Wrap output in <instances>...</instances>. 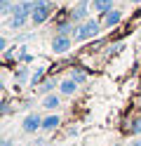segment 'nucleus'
<instances>
[{"mask_svg":"<svg viewBox=\"0 0 141 146\" xmlns=\"http://www.w3.org/2000/svg\"><path fill=\"white\" fill-rule=\"evenodd\" d=\"M129 146H141V139H134V141H132Z\"/></svg>","mask_w":141,"mask_h":146,"instance_id":"18","label":"nucleus"},{"mask_svg":"<svg viewBox=\"0 0 141 146\" xmlns=\"http://www.w3.org/2000/svg\"><path fill=\"white\" fill-rule=\"evenodd\" d=\"M14 3H28V0H14Z\"/></svg>","mask_w":141,"mask_h":146,"instance_id":"20","label":"nucleus"},{"mask_svg":"<svg viewBox=\"0 0 141 146\" xmlns=\"http://www.w3.org/2000/svg\"><path fill=\"white\" fill-rule=\"evenodd\" d=\"M50 10H52V5L47 3V0H35V10L31 14V21L38 26V24H45L47 19H50Z\"/></svg>","mask_w":141,"mask_h":146,"instance_id":"2","label":"nucleus"},{"mask_svg":"<svg viewBox=\"0 0 141 146\" xmlns=\"http://www.w3.org/2000/svg\"><path fill=\"white\" fill-rule=\"evenodd\" d=\"M40 78H42V68H38V71L33 73V78H31V83H33V85H38V80H40Z\"/></svg>","mask_w":141,"mask_h":146,"instance_id":"15","label":"nucleus"},{"mask_svg":"<svg viewBox=\"0 0 141 146\" xmlns=\"http://www.w3.org/2000/svg\"><path fill=\"white\" fill-rule=\"evenodd\" d=\"M132 132H134V134H141V118H136V120H134V125H132Z\"/></svg>","mask_w":141,"mask_h":146,"instance_id":"14","label":"nucleus"},{"mask_svg":"<svg viewBox=\"0 0 141 146\" xmlns=\"http://www.w3.org/2000/svg\"><path fill=\"white\" fill-rule=\"evenodd\" d=\"M92 10L103 17L108 10H113V0H92Z\"/></svg>","mask_w":141,"mask_h":146,"instance_id":"9","label":"nucleus"},{"mask_svg":"<svg viewBox=\"0 0 141 146\" xmlns=\"http://www.w3.org/2000/svg\"><path fill=\"white\" fill-rule=\"evenodd\" d=\"M52 87H54V83H50V80H47V83H42V85H40V92H50Z\"/></svg>","mask_w":141,"mask_h":146,"instance_id":"16","label":"nucleus"},{"mask_svg":"<svg viewBox=\"0 0 141 146\" xmlns=\"http://www.w3.org/2000/svg\"><path fill=\"white\" fill-rule=\"evenodd\" d=\"M71 45H73V38H68V35H64V33H56L54 40H52V50L56 54H64V52L71 50Z\"/></svg>","mask_w":141,"mask_h":146,"instance_id":"4","label":"nucleus"},{"mask_svg":"<svg viewBox=\"0 0 141 146\" xmlns=\"http://www.w3.org/2000/svg\"><path fill=\"white\" fill-rule=\"evenodd\" d=\"M61 97H64L61 92H59V94H54V92H47V94H45V99H42V106H45V108H50V111H54V108L61 104Z\"/></svg>","mask_w":141,"mask_h":146,"instance_id":"8","label":"nucleus"},{"mask_svg":"<svg viewBox=\"0 0 141 146\" xmlns=\"http://www.w3.org/2000/svg\"><path fill=\"white\" fill-rule=\"evenodd\" d=\"M59 123H61V118L52 113V115L42 118V130H45V132H52V130H56V127H59Z\"/></svg>","mask_w":141,"mask_h":146,"instance_id":"10","label":"nucleus"},{"mask_svg":"<svg viewBox=\"0 0 141 146\" xmlns=\"http://www.w3.org/2000/svg\"><path fill=\"white\" fill-rule=\"evenodd\" d=\"M24 24H26V19H21V17H14V14H12V19H9V26H12V29H21Z\"/></svg>","mask_w":141,"mask_h":146,"instance_id":"12","label":"nucleus"},{"mask_svg":"<svg viewBox=\"0 0 141 146\" xmlns=\"http://www.w3.org/2000/svg\"><path fill=\"white\" fill-rule=\"evenodd\" d=\"M12 10H14L12 0H0V12H3V14H12Z\"/></svg>","mask_w":141,"mask_h":146,"instance_id":"11","label":"nucleus"},{"mask_svg":"<svg viewBox=\"0 0 141 146\" xmlns=\"http://www.w3.org/2000/svg\"><path fill=\"white\" fill-rule=\"evenodd\" d=\"M75 90H78V83H75L73 78H66V80H61V83H59V92H61L64 97H73Z\"/></svg>","mask_w":141,"mask_h":146,"instance_id":"7","label":"nucleus"},{"mask_svg":"<svg viewBox=\"0 0 141 146\" xmlns=\"http://www.w3.org/2000/svg\"><path fill=\"white\" fill-rule=\"evenodd\" d=\"M122 21V12L120 10H108L106 14H103V26H106V29H113V26H118Z\"/></svg>","mask_w":141,"mask_h":146,"instance_id":"6","label":"nucleus"},{"mask_svg":"<svg viewBox=\"0 0 141 146\" xmlns=\"http://www.w3.org/2000/svg\"><path fill=\"white\" fill-rule=\"evenodd\" d=\"M87 7H92L89 0H80L75 10L71 12V21H87Z\"/></svg>","mask_w":141,"mask_h":146,"instance_id":"5","label":"nucleus"},{"mask_svg":"<svg viewBox=\"0 0 141 146\" xmlns=\"http://www.w3.org/2000/svg\"><path fill=\"white\" fill-rule=\"evenodd\" d=\"M17 80H19V83H24V80H26V68H21V71L17 73Z\"/></svg>","mask_w":141,"mask_h":146,"instance_id":"17","label":"nucleus"},{"mask_svg":"<svg viewBox=\"0 0 141 146\" xmlns=\"http://www.w3.org/2000/svg\"><path fill=\"white\" fill-rule=\"evenodd\" d=\"M21 127H24V132L33 134V132H38V130H42V118L38 115V113H28V115L24 118Z\"/></svg>","mask_w":141,"mask_h":146,"instance_id":"3","label":"nucleus"},{"mask_svg":"<svg viewBox=\"0 0 141 146\" xmlns=\"http://www.w3.org/2000/svg\"><path fill=\"white\" fill-rule=\"evenodd\" d=\"M71 78H73V80H75V83H78V85H80V83H85V80H87V76H85L82 71H73V76H71Z\"/></svg>","mask_w":141,"mask_h":146,"instance_id":"13","label":"nucleus"},{"mask_svg":"<svg viewBox=\"0 0 141 146\" xmlns=\"http://www.w3.org/2000/svg\"><path fill=\"white\" fill-rule=\"evenodd\" d=\"M129 3H132V5H141V0H129Z\"/></svg>","mask_w":141,"mask_h":146,"instance_id":"19","label":"nucleus"},{"mask_svg":"<svg viewBox=\"0 0 141 146\" xmlns=\"http://www.w3.org/2000/svg\"><path fill=\"white\" fill-rule=\"evenodd\" d=\"M101 21L97 19H87V21H82L80 26H75V31H73V40L75 42H85V40H92V38H97L99 31H101Z\"/></svg>","mask_w":141,"mask_h":146,"instance_id":"1","label":"nucleus"}]
</instances>
